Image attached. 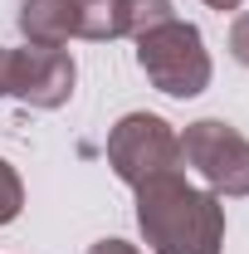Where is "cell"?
I'll list each match as a JSON object with an SVG mask.
<instances>
[{"mask_svg": "<svg viewBox=\"0 0 249 254\" xmlns=\"http://www.w3.org/2000/svg\"><path fill=\"white\" fill-rule=\"evenodd\" d=\"M137 225L152 254H220L225 205L215 190L190 186L181 171H166L137 186Z\"/></svg>", "mask_w": 249, "mask_h": 254, "instance_id": "obj_1", "label": "cell"}, {"mask_svg": "<svg viewBox=\"0 0 249 254\" xmlns=\"http://www.w3.org/2000/svg\"><path fill=\"white\" fill-rule=\"evenodd\" d=\"M137 64L166 98H195L210 88V54L190 20H166L137 39Z\"/></svg>", "mask_w": 249, "mask_h": 254, "instance_id": "obj_2", "label": "cell"}, {"mask_svg": "<svg viewBox=\"0 0 249 254\" xmlns=\"http://www.w3.org/2000/svg\"><path fill=\"white\" fill-rule=\"evenodd\" d=\"M108 166L118 171V181H127L137 190L152 176L181 171V137L156 113H127L123 123L108 132Z\"/></svg>", "mask_w": 249, "mask_h": 254, "instance_id": "obj_3", "label": "cell"}, {"mask_svg": "<svg viewBox=\"0 0 249 254\" xmlns=\"http://www.w3.org/2000/svg\"><path fill=\"white\" fill-rule=\"evenodd\" d=\"M181 161H190L215 195H249V137L225 118L190 123L181 132Z\"/></svg>", "mask_w": 249, "mask_h": 254, "instance_id": "obj_4", "label": "cell"}, {"mask_svg": "<svg viewBox=\"0 0 249 254\" xmlns=\"http://www.w3.org/2000/svg\"><path fill=\"white\" fill-rule=\"evenodd\" d=\"M78 68L63 49L25 44V49H5V93H15L30 108H63L73 98Z\"/></svg>", "mask_w": 249, "mask_h": 254, "instance_id": "obj_5", "label": "cell"}, {"mask_svg": "<svg viewBox=\"0 0 249 254\" xmlns=\"http://www.w3.org/2000/svg\"><path fill=\"white\" fill-rule=\"evenodd\" d=\"M123 0H68V39H123Z\"/></svg>", "mask_w": 249, "mask_h": 254, "instance_id": "obj_6", "label": "cell"}, {"mask_svg": "<svg viewBox=\"0 0 249 254\" xmlns=\"http://www.w3.org/2000/svg\"><path fill=\"white\" fill-rule=\"evenodd\" d=\"M20 34L44 49L68 44V0H25L20 5Z\"/></svg>", "mask_w": 249, "mask_h": 254, "instance_id": "obj_7", "label": "cell"}, {"mask_svg": "<svg viewBox=\"0 0 249 254\" xmlns=\"http://www.w3.org/2000/svg\"><path fill=\"white\" fill-rule=\"evenodd\" d=\"M166 20H176L171 0H123V25H127V34H132V39H142L147 30L166 25Z\"/></svg>", "mask_w": 249, "mask_h": 254, "instance_id": "obj_8", "label": "cell"}, {"mask_svg": "<svg viewBox=\"0 0 249 254\" xmlns=\"http://www.w3.org/2000/svg\"><path fill=\"white\" fill-rule=\"evenodd\" d=\"M20 205H25V186H20L15 166H10V161H0V225L15 220V215H20Z\"/></svg>", "mask_w": 249, "mask_h": 254, "instance_id": "obj_9", "label": "cell"}, {"mask_svg": "<svg viewBox=\"0 0 249 254\" xmlns=\"http://www.w3.org/2000/svg\"><path fill=\"white\" fill-rule=\"evenodd\" d=\"M230 54L249 68V15H240V20L230 25Z\"/></svg>", "mask_w": 249, "mask_h": 254, "instance_id": "obj_10", "label": "cell"}, {"mask_svg": "<svg viewBox=\"0 0 249 254\" xmlns=\"http://www.w3.org/2000/svg\"><path fill=\"white\" fill-rule=\"evenodd\" d=\"M88 254H142V250L127 240H98V245H88Z\"/></svg>", "mask_w": 249, "mask_h": 254, "instance_id": "obj_11", "label": "cell"}, {"mask_svg": "<svg viewBox=\"0 0 249 254\" xmlns=\"http://www.w3.org/2000/svg\"><path fill=\"white\" fill-rule=\"evenodd\" d=\"M205 5H210V10H240L245 0H205Z\"/></svg>", "mask_w": 249, "mask_h": 254, "instance_id": "obj_12", "label": "cell"}, {"mask_svg": "<svg viewBox=\"0 0 249 254\" xmlns=\"http://www.w3.org/2000/svg\"><path fill=\"white\" fill-rule=\"evenodd\" d=\"M0 93H5V49H0Z\"/></svg>", "mask_w": 249, "mask_h": 254, "instance_id": "obj_13", "label": "cell"}]
</instances>
